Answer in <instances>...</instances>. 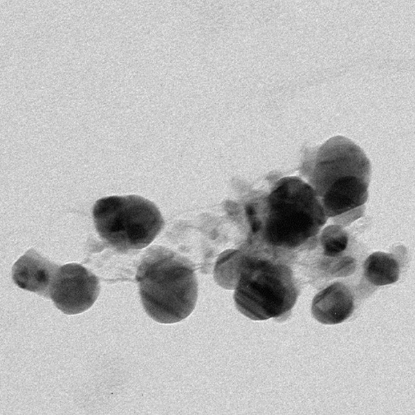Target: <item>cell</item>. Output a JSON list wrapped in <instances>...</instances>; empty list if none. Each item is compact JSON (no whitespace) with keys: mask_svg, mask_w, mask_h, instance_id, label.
<instances>
[{"mask_svg":"<svg viewBox=\"0 0 415 415\" xmlns=\"http://www.w3.org/2000/svg\"><path fill=\"white\" fill-rule=\"evenodd\" d=\"M243 252L234 288L237 308L253 320L282 317L298 295L292 270L280 261Z\"/></svg>","mask_w":415,"mask_h":415,"instance_id":"obj_4","label":"cell"},{"mask_svg":"<svg viewBox=\"0 0 415 415\" xmlns=\"http://www.w3.org/2000/svg\"><path fill=\"white\" fill-rule=\"evenodd\" d=\"M307 183L327 217L360 208L368 199L371 164L363 150L341 136L307 152Z\"/></svg>","mask_w":415,"mask_h":415,"instance_id":"obj_1","label":"cell"},{"mask_svg":"<svg viewBox=\"0 0 415 415\" xmlns=\"http://www.w3.org/2000/svg\"><path fill=\"white\" fill-rule=\"evenodd\" d=\"M136 279L142 306L156 322L176 323L194 309L198 297L195 268L179 253L163 246L149 248L138 266Z\"/></svg>","mask_w":415,"mask_h":415,"instance_id":"obj_2","label":"cell"},{"mask_svg":"<svg viewBox=\"0 0 415 415\" xmlns=\"http://www.w3.org/2000/svg\"><path fill=\"white\" fill-rule=\"evenodd\" d=\"M320 244L326 257H336L347 248L349 235L343 228L338 224L328 225L321 232Z\"/></svg>","mask_w":415,"mask_h":415,"instance_id":"obj_11","label":"cell"},{"mask_svg":"<svg viewBox=\"0 0 415 415\" xmlns=\"http://www.w3.org/2000/svg\"><path fill=\"white\" fill-rule=\"evenodd\" d=\"M262 217L252 221L270 247L299 248L319 233L327 216L312 187L297 176L279 179L263 201Z\"/></svg>","mask_w":415,"mask_h":415,"instance_id":"obj_3","label":"cell"},{"mask_svg":"<svg viewBox=\"0 0 415 415\" xmlns=\"http://www.w3.org/2000/svg\"><path fill=\"white\" fill-rule=\"evenodd\" d=\"M354 309L351 290L342 282H336L324 288L313 299L311 312L313 317L324 324L344 322Z\"/></svg>","mask_w":415,"mask_h":415,"instance_id":"obj_8","label":"cell"},{"mask_svg":"<svg viewBox=\"0 0 415 415\" xmlns=\"http://www.w3.org/2000/svg\"><path fill=\"white\" fill-rule=\"evenodd\" d=\"M93 217L101 239L120 252L147 246L164 225L156 205L137 195L102 198L93 206Z\"/></svg>","mask_w":415,"mask_h":415,"instance_id":"obj_5","label":"cell"},{"mask_svg":"<svg viewBox=\"0 0 415 415\" xmlns=\"http://www.w3.org/2000/svg\"><path fill=\"white\" fill-rule=\"evenodd\" d=\"M355 259L351 257H342L336 264L334 268L335 275L338 276H347L352 273L355 269Z\"/></svg>","mask_w":415,"mask_h":415,"instance_id":"obj_12","label":"cell"},{"mask_svg":"<svg viewBox=\"0 0 415 415\" xmlns=\"http://www.w3.org/2000/svg\"><path fill=\"white\" fill-rule=\"evenodd\" d=\"M100 293L98 277L82 265L60 266L50 288V298L65 314L75 315L89 309Z\"/></svg>","mask_w":415,"mask_h":415,"instance_id":"obj_6","label":"cell"},{"mask_svg":"<svg viewBox=\"0 0 415 415\" xmlns=\"http://www.w3.org/2000/svg\"><path fill=\"white\" fill-rule=\"evenodd\" d=\"M364 276L371 284L385 286L398 281L400 266L393 254L375 252L365 261Z\"/></svg>","mask_w":415,"mask_h":415,"instance_id":"obj_9","label":"cell"},{"mask_svg":"<svg viewBox=\"0 0 415 415\" xmlns=\"http://www.w3.org/2000/svg\"><path fill=\"white\" fill-rule=\"evenodd\" d=\"M243 253L238 250H228L218 257L214 277L219 286L226 289H234Z\"/></svg>","mask_w":415,"mask_h":415,"instance_id":"obj_10","label":"cell"},{"mask_svg":"<svg viewBox=\"0 0 415 415\" xmlns=\"http://www.w3.org/2000/svg\"><path fill=\"white\" fill-rule=\"evenodd\" d=\"M59 268L34 249H30L15 263L12 277L18 287L50 299V288Z\"/></svg>","mask_w":415,"mask_h":415,"instance_id":"obj_7","label":"cell"}]
</instances>
